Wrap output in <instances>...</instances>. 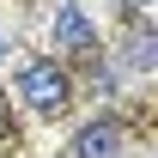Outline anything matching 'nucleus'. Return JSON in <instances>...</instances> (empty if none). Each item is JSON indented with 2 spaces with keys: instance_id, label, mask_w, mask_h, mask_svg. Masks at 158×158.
<instances>
[{
  "instance_id": "nucleus-1",
  "label": "nucleus",
  "mask_w": 158,
  "mask_h": 158,
  "mask_svg": "<svg viewBox=\"0 0 158 158\" xmlns=\"http://www.w3.org/2000/svg\"><path fill=\"white\" fill-rule=\"evenodd\" d=\"M19 98L37 110V116H61L67 110V98H73V85H67V73H61L55 61H31L19 73Z\"/></svg>"
},
{
  "instance_id": "nucleus-2",
  "label": "nucleus",
  "mask_w": 158,
  "mask_h": 158,
  "mask_svg": "<svg viewBox=\"0 0 158 158\" xmlns=\"http://www.w3.org/2000/svg\"><path fill=\"white\" fill-rule=\"evenodd\" d=\"M122 152V122L116 116H98L73 134V158H116Z\"/></svg>"
},
{
  "instance_id": "nucleus-3",
  "label": "nucleus",
  "mask_w": 158,
  "mask_h": 158,
  "mask_svg": "<svg viewBox=\"0 0 158 158\" xmlns=\"http://www.w3.org/2000/svg\"><path fill=\"white\" fill-rule=\"evenodd\" d=\"M55 37L67 43V49H85V43H91V24H85L79 6H61V12H55Z\"/></svg>"
},
{
  "instance_id": "nucleus-4",
  "label": "nucleus",
  "mask_w": 158,
  "mask_h": 158,
  "mask_svg": "<svg viewBox=\"0 0 158 158\" xmlns=\"http://www.w3.org/2000/svg\"><path fill=\"white\" fill-rule=\"evenodd\" d=\"M128 61H134V67H152V31H140V37H134V49H128Z\"/></svg>"
},
{
  "instance_id": "nucleus-5",
  "label": "nucleus",
  "mask_w": 158,
  "mask_h": 158,
  "mask_svg": "<svg viewBox=\"0 0 158 158\" xmlns=\"http://www.w3.org/2000/svg\"><path fill=\"white\" fill-rule=\"evenodd\" d=\"M0 61H6V37H0Z\"/></svg>"
},
{
  "instance_id": "nucleus-6",
  "label": "nucleus",
  "mask_w": 158,
  "mask_h": 158,
  "mask_svg": "<svg viewBox=\"0 0 158 158\" xmlns=\"http://www.w3.org/2000/svg\"><path fill=\"white\" fill-rule=\"evenodd\" d=\"M134 6H152V0H134Z\"/></svg>"
}]
</instances>
